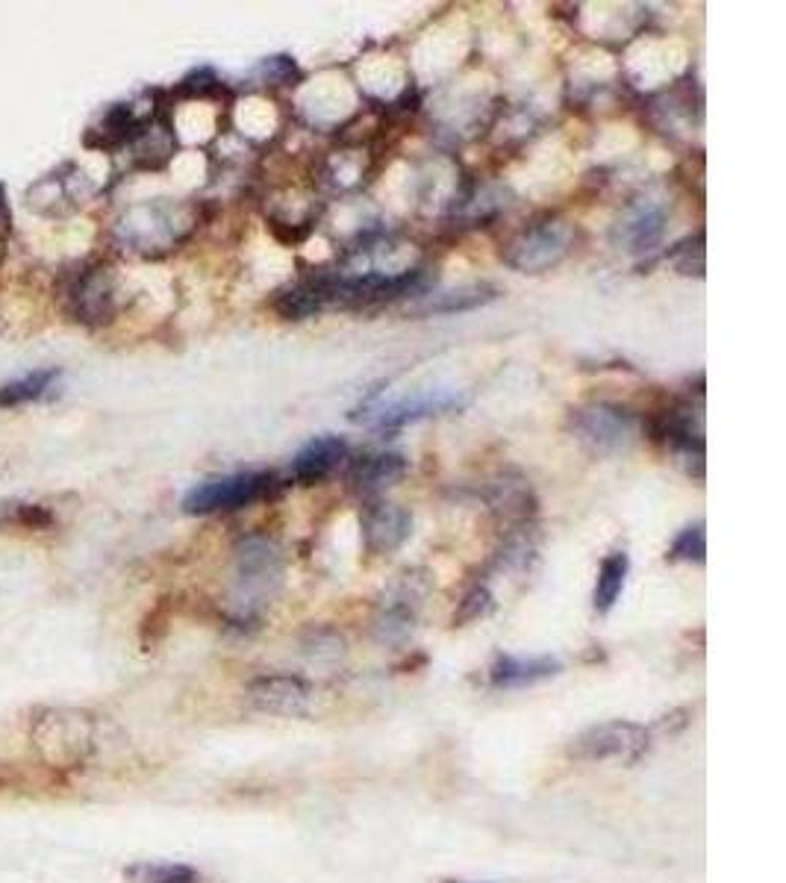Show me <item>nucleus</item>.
Returning a JSON list of instances; mask_svg holds the SVG:
<instances>
[{
    "label": "nucleus",
    "mask_w": 786,
    "mask_h": 883,
    "mask_svg": "<svg viewBox=\"0 0 786 883\" xmlns=\"http://www.w3.org/2000/svg\"><path fill=\"white\" fill-rule=\"evenodd\" d=\"M572 430L589 448L601 454H619L636 439V418L619 404H589L575 410Z\"/></svg>",
    "instance_id": "20e7f679"
},
{
    "label": "nucleus",
    "mask_w": 786,
    "mask_h": 883,
    "mask_svg": "<svg viewBox=\"0 0 786 883\" xmlns=\"http://www.w3.org/2000/svg\"><path fill=\"white\" fill-rule=\"evenodd\" d=\"M333 304V274H315L277 298V312L289 321H304Z\"/></svg>",
    "instance_id": "9b49d317"
},
{
    "label": "nucleus",
    "mask_w": 786,
    "mask_h": 883,
    "mask_svg": "<svg viewBox=\"0 0 786 883\" xmlns=\"http://www.w3.org/2000/svg\"><path fill=\"white\" fill-rule=\"evenodd\" d=\"M413 530V513L398 504H374L363 516V536L371 554H392L407 542Z\"/></svg>",
    "instance_id": "6e6552de"
},
{
    "label": "nucleus",
    "mask_w": 786,
    "mask_h": 883,
    "mask_svg": "<svg viewBox=\"0 0 786 883\" xmlns=\"http://www.w3.org/2000/svg\"><path fill=\"white\" fill-rule=\"evenodd\" d=\"M442 883H469V881H442Z\"/></svg>",
    "instance_id": "393cba45"
},
{
    "label": "nucleus",
    "mask_w": 786,
    "mask_h": 883,
    "mask_svg": "<svg viewBox=\"0 0 786 883\" xmlns=\"http://www.w3.org/2000/svg\"><path fill=\"white\" fill-rule=\"evenodd\" d=\"M495 298H498V289L492 283H466V286H457V289L419 295V301L410 307V312H416V315H457V312H472L477 307H486Z\"/></svg>",
    "instance_id": "9d476101"
},
{
    "label": "nucleus",
    "mask_w": 786,
    "mask_h": 883,
    "mask_svg": "<svg viewBox=\"0 0 786 883\" xmlns=\"http://www.w3.org/2000/svg\"><path fill=\"white\" fill-rule=\"evenodd\" d=\"M557 672H560V663L551 660V657H533V660L498 657L495 666H492V683L510 689V686H527V683L545 680V677L557 675Z\"/></svg>",
    "instance_id": "2eb2a0df"
},
{
    "label": "nucleus",
    "mask_w": 786,
    "mask_h": 883,
    "mask_svg": "<svg viewBox=\"0 0 786 883\" xmlns=\"http://www.w3.org/2000/svg\"><path fill=\"white\" fill-rule=\"evenodd\" d=\"M236 577H239V619H251L265 604L283 577L280 548L265 536H248L236 545Z\"/></svg>",
    "instance_id": "f03ea898"
},
{
    "label": "nucleus",
    "mask_w": 786,
    "mask_h": 883,
    "mask_svg": "<svg viewBox=\"0 0 786 883\" xmlns=\"http://www.w3.org/2000/svg\"><path fill=\"white\" fill-rule=\"evenodd\" d=\"M630 572V557L625 551H613L604 557L601 569H598V583H595V595L592 604L598 613H610L625 589V580Z\"/></svg>",
    "instance_id": "f3484780"
},
{
    "label": "nucleus",
    "mask_w": 786,
    "mask_h": 883,
    "mask_svg": "<svg viewBox=\"0 0 786 883\" xmlns=\"http://www.w3.org/2000/svg\"><path fill=\"white\" fill-rule=\"evenodd\" d=\"M648 748V730L633 722H604L583 730L572 742L577 760H636Z\"/></svg>",
    "instance_id": "39448f33"
},
{
    "label": "nucleus",
    "mask_w": 786,
    "mask_h": 883,
    "mask_svg": "<svg viewBox=\"0 0 786 883\" xmlns=\"http://www.w3.org/2000/svg\"><path fill=\"white\" fill-rule=\"evenodd\" d=\"M304 648L313 663H336L345 654V639L336 630H310Z\"/></svg>",
    "instance_id": "aec40b11"
},
{
    "label": "nucleus",
    "mask_w": 786,
    "mask_h": 883,
    "mask_svg": "<svg viewBox=\"0 0 786 883\" xmlns=\"http://www.w3.org/2000/svg\"><path fill=\"white\" fill-rule=\"evenodd\" d=\"M704 551H707V545H704V524L701 521H695V524H689V527H683L681 533H678V539L672 542V551H669V557L672 560H686V563H704Z\"/></svg>",
    "instance_id": "412c9836"
},
{
    "label": "nucleus",
    "mask_w": 786,
    "mask_h": 883,
    "mask_svg": "<svg viewBox=\"0 0 786 883\" xmlns=\"http://www.w3.org/2000/svg\"><path fill=\"white\" fill-rule=\"evenodd\" d=\"M56 377H59L56 368H42V371H30L27 377H18V380L0 386V407H21V404L42 401L48 395V389L56 383Z\"/></svg>",
    "instance_id": "a211bd4d"
},
{
    "label": "nucleus",
    "mask_w": 786,
    "mask_h": 883,
    "mask_svg": "<svg viewBox=\"0 0 786 883\" xmlns=\"http://www.w3.org/2000/svg\"><path fill=\"white\" fill-rule=\"evenodd\" d=\"M71 301H74V312L83 315L86 321L106 318L112 312V289H109V280L104 277V271H98V268L86 271L74 283Z\"/></svg>",
    "instance_id": "4468645a"
},
{
    "label": "nucleus",
    "mask_w": 786,
    "mask_h": 883,
    "mask_svg": "<svg viewBox=\"0 0 786 883\" xmlns=\"http://www.w3.org/2000/svg\"><path fill=\"white\" fill-rule=\"evenodd\" d=\"M262 71H265V77H271L277 83H289L292 74H295V65H292L289 56H271V59L262 62Z\"/></svg>",
    "instance_id": "5701e85b"
},
{
    "label": "nucleus",
    "mask_w": 786,
    "mask_h": 883,
    "mask_svg": "<svg viewBox=\"0 0 786 883\" xmlns=\"http://www.w3.org/2000/svg\"><path fill=\"white\" fill-rule=\"evenodd\" d=\"M277 489H280V480L274 471H236V474L212 477L192 486L189 495L183 498V510L189 516L230 513V510H242L271 498Z\"/></svg>",
    "instance_id": "f257e3e1"
},
{
    "label": "nucleus",
    "mask_w": 786,
    "mask_h": 883,
    "mask_svg": "<svg viewBox=\"0 0 786 883\" xmlns=\"http://www.w3.org/2000/svg\"><path fill=\"white\" fill-rule=\"evenodd\" d=\"M413 624H416V601H413V583H410V592H401L398 598L380 607V616L374 619V633L380 642H404Z\"/></svg>",
    "instance_id": "dca6fc26"
},
{
    "label": "nucleus",
    "mask_w": 786,
    "mask_h": 883,
    "mask_svg": "<svg viewBox=\"0 0 786 883\" xmlns=\"http://www.w3.org/2000/svg\"><path fill=\"white\" fill-rule=\"evenodd\" d=\"M489 613H492V595H489V589L486 586H474L472 592L460 601V613L454 616V624L477 622V619H483Z\"/></svg>",
    "instance_id": "4be33fe9"
},
{
    "label": "nucleus",
    "mask_w": 786,
    "mask_h": 883,
    "mask_svg": "<svg viewBox=\"0 0 786 883\" xmlns=\"http://www.w3.org/2000/svg\"><path fill=\"white\" fill-rule=\"evenodd\" d=\"M133 883H201L198 872L180 863H136L127 869Z\"/></svg>",
    "instance_id": "6ab92c4d"
},
{
    "label": "nucleus",
    "mask_w": 786,
    "mask_h": 883,
    "mask_svg": "<svg viewBox=\"0 0 786 883\" xmlns=\"http://www.w3.org/2000/svg\"><path fill=\"white\" fill-rule=\"evenodd\" d=\"M407 474V460L401 454H368L351 468V480L363 492H377L398 483Z\"/></svg>",
    "instance_id": "ddd939ff"
},
{
    "label": "nucleus",
    "mask_w": 786,
    "mask_h": 883,
    "mask_svg": "<svg viewBox=\"0 0 786 883\" xmlns=\"http://www.w3.org/2000/svg\"><path fill=\"white\" fill-rule=\"evenodd\" d=\"M251 704L274 716H301L310 710L313 686L298 675H262L248 686Z\"/></svg>",
    "instance_id": "423d86ee"
},
{
    "label": "nucleus",
    "mask_w": 786,
    "mask_h": 883,
    "mask_svg": "<svg viewBox=\"0 0 786 883\" xmlns=\"http://www.w3.org/2000/svg\"><path fill=\"white\" fill-rule=\"evenodd\" d=\"M689 248H692V239L683 245L678 254H675V260L686 257V262H681V265H678V268H681V274H692V251H689ZM695 257H698V260H695V274H701V271H704V262H701L704 260V236H695Z\"/></svg>",
    "instance_id": "b1692460"
},
{
    "label": "nucleus",
    "mask_w": 786,
    "mask_h": 883,
    "mask_svg": "<svg viewBox=\"0 0 786 883\" xmlns=\"http://www.w3.org/2000/svg\"><path fill=\"white\" fill-rule=\"evenodd\" d=\"M663 230H666L663 209L657 204H639L619 221V242L630 254H642L663 239Z\"/></svg>",
    "instance_id": "f8f14e48"
},
{
    "label": "nucleus",
    "mask_w": 786,
    "mask_h": 883,
    "mask_svg": "<svg viewBox=\"0 0 786 883\" xmlns=\"http://www.w3.org/2000/svg\"><path fill=\"white\" fill-rule=\"evenodd\" d=\"M348 457V442L339 436H315L292 460V480L301 486L321 483Z\"/></svg>",
    "instance_id": "1a4fd4ad"
},
{
    "label": "nucleus",
    "mask_w": 786,
    "mask_h": 883,
    "mask_svg": "<svg viewBox=\"0 0 786 883\" xmlns=\"http://www.w3.org/2000/svg\"><path fill=\"white\" fill-rule=\"evenodd\" d=\"M569 251H572V227L560 218H545L516 233L501 251V260L513 271L539 274L563 262Z\"/></svg>",
    "instance_id": "7ed1b4c3"
},
{
    "label": "nucleus",
    "mask_w": 786,
    "mask_h": 883,
    "mask_svg": "<svg viewBox=\"0 0 786 883\" xmlns=\"http://www.w3.org/2000/svg\"><path fill=\"white\" fill-rule=\"evenodd\" d=\"M469 404V395L457 392V389H430L413 398H401L389 407H380L374 418L380 430H392V427H404L413 424L419 418L442 416V413H457Z\"/></svg>",
    "instance_id": "0eeeda50"
}]
</instances>
